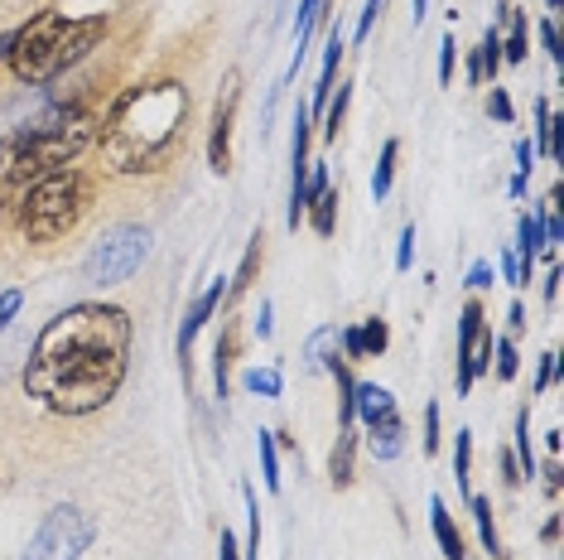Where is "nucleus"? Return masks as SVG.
I'll return each instance as SVG.
<instances>
[{
	"label": "nucleus",
	"mask_w": 564,
	"mask_h": 560,
	"mask_svg": "<svg viewBox=\"0 0 564 560\" xmlns=\"http://www.w3.org/2000/svg\"><path fill=\"white\" fill-rule=\"evenodd\" d=\"M126 367H131V314L107 300H83L40 329L20 387L44 411L83 420L117 401Z\"/></svg>",
	"instance_id": "1"
},
{
	"label": "nucleus",
	"mask_w": 564,
	"mask_h": 560,
	"mask_svg": "<svg viewBox=\"0 0 564 560\" xmlns=\"http://www.w3.org/2000/svg\"><path fill=\"white\" fill-rule=\"evenodd\" d=\"M101 160L117 174H155L188 150V87L150 78L117 93L97 131Z\"/></svg>",
	"instance_id": "2"
},
{
	"label": "nucleus",
	"mask_w": 564,
	"mask_h": 560,
	"mask_svg": "<svg viewBox=\"0 0 564 560\" xmlns=\"http://www.w3.org/2000/svg\"><path fill=\"white\" fill-rule=\"evenodd\" d=\"M97 131H101L97 111H87L83 101H73V107L58 101L44 117L15 126V131L0 140V184L24 189L54 170H68L73 160L97 146Z\"/></svg>",
	"instance_id": "3"
},
{
	"label": "nucleus",
	"mask_w": 564,
	"mask_h": 560,
	"mask_svg": "<svg viewBox=\"0 0 564 560\" xmlns=\"http://www.w3.org/2000/svg\"><path fill=\"white\" fill-rule=\"evenodd\" d=\"M107 30H111L107 10H93V15L40 10V15H30L20 30H10V49H6L10 78L24 83V87L58 83L63 73H73L101 40H107Z\"/></svg>",
	"instance_id": "4"
},
{
	"label": "nucleus",
	"mask_w": 564,
	"mask_h": 560,
	"mask_svg": "<svg viewBox=\"0 0 564 560\" xmlns=\"http://www.w3.org/2000/svg\"><path fill=\"white\" fill-rule=\"evenodd\" d=\"M97 203V180L83 170H54L44 174V180L24 184V198H20V233L30 241H40V247H48V241L68 237L73 227H78L87 218V208Z\"/></svg>",
	"instance_id": "5"
},
{
	"label": "nucleus",
	"mask_w": 564,
	"mask_h": 560,
	"mask_svg": "<svg viewBox=\"0 0 564 560\" xmlns=\"http://www.w3.org/2000/svg\"><path fill=\"white\" fill-rule=\"evenodd\" d=\"M150 257V227L140 223H117L97 237L93 257L83 261V276L87 286H121L140 271V261Z\"/></svg>",
	"instance_id": "6"
},
{
	"label": "nucleus",
	"mask_w": 564,
	"mask_h": 560,
	"mask_svg": "<svg viewBox=\"0 0 564 560\" xmlns=\"http://www.w3.org/2000/svg\"><path fill=\"white\" fill-rule=\"evenodd\" d=\"M93 537H97L93 513L63 503L40 521V531H34L30 546H24V560H83Z\"/></svg>",
	"instance_id": "7"
},
{
	"label": "nucleus",
	"mask_w": 564,
	"mask_h": 560,
	"mask_svg": "<svg viewBox=\"0 0 564 560\" xmlns=\"http://www.w3.org/2000/svg\"><path fill=\"white\" fill-rule=\"evenodd\" d=\"M352 420L371 430V454L377 460H395L405 450V420L395 411V397L377 381H357L352 391Z\"/></svg>",
	"instance_id": "8"
},
{
	"label": "nucleus",
	"mask_w": 564,
	"mask_h": 560,
	"mask_svg": "<svg viewBox=\"0 0 564 560\" xmlns=\"http://www.w3.org/2000/svg\"><path fill=\"white\" fill-rule=\"evenodd\" d=\"M482 373H492V329L482 324V304L468 300L458 314V397H468Z\"/></svg>",
	"instance_id": "9"
},
{
	"label": "nucleus",
	"mask_w": 564,
	"mask_h": 560,
	"mask_svg": "<svg viewBox=\"0 0 564 560\" xmlns=\"http://www.w3.org/2000/svg\"><path fill=\"white\" fill-rule=\"evenodd\" d=\"M237 101H241V73H227L223 93L213 107V126H208V164L217 174L232 170V121H237Z\"/></svg>",
	"instance_id": "10"
},
{
	"label": "nucleus",
	"mask_w": 564,
	"mask_h": 560,
	"mask_svg": "<svg viewBox=\"0 0 564 560\" xmlns=\"http://www.w3.org/2000/svg\"><path fill=\"white\" fill-rule=\"evenodd\" d=\"M223 300H227V286H223V280H213V286L194 300V310L184 314V329H178V358H184V363H188V348H194V338L203 334V324H208L213 314L223 310Z\"/></svg>",
	"instance_id": "11"
},
{
	"label": "nucleus",
	"mask_w": 564,
	"mask_h": 560,
	"mask_svg": "<svg viewBox=\"0 0 564 560\" xmlns=\"http://www.w3.org/2000/svg\"><path fill=\"white\" fill-rule=\"evenodd\" d=\"M545 251V227L535 213H521V223H517V276H521V286H531V271H535V257Z\"/></svg>",
	"instance_id": "12"
},
{
	"label": "nucleus",
	"mask_w": 564,
	"mask_h": 560,
	"mask_svg": "<svg viewBox=\"0 0 564 560\" xmlns=\"http://www.w3.org/2000/svg\"><path fill=\"white\" fill-rule=\"evenodd\" d=\"M338 63H343V30L328 24V44H324V68H318V87H314V111H324L333 101V78H338Z\"/></svg>",
	"instance_id": "13"
},
{
	"label": "nucleus",
	"mask_w": 564,
	"mask_h": 560,
	"mask_svg": "<svg viewBox=\"0 0 564 560\" xmlns=\"http://www.w3.org/2000/svg\"><path fill=\"white\" fill-rule=\"evenodd\" d=\"M430 527H434V541H440V551H444L448 560H464V556H468V551H464V531L454 527V517H448L444 498H430Z\"/></svg>",
	"instance_id": "14"
},
{
	"label": "nucleus",
	"mask_w": 564,
	"mask_h": 560,
	"mask_svg": "<svg viewBox=\"0 0 564 560\" xmlns=\"http://www.w3.org/2000/svg\"><path fill=\"white\" fill-rule=\"evenodd\" d=\"M318 24H324V0H300V15H294V63L290 68H300L304 63V49H310Z\"/></svg>",
	"instance_id": "15"
},
{
	"label": "nucleus",
	"mask_w": 564,
	"mask_h": 560,
	"mask_svg": "<svg viewBox=\"0 0 564 560\" xmlns=\"http://www.w3.org/2000/svg\"><path fill=\"white\" fill-rule=\"evenodd\" d=\"M352 460H357V435H352V426H348V430H338V444H333V454H328L333 488H348V483H352Z\"/></svg>",
	"instance_id": "16"
},
{
	"label": "nucleus",
	"mask_w": 564,
	"mask_h": 560,
	"mask_svg": "<svg viewBox=\"0 0 564 560\" xmlns=\"http://www.w3.org/2000/svg\"><path fill=\"white\" fill-rule=\"evenodd\" d=\"M338 189H324V194H318L314 203H310V208H304V218H310V227H314V233L318 237H333V227H338Z\"/></svg>",
	"instance_id": "17"
},
{
	"label": "nucleus",
	"mask_w": 564,
	"mask_h": 560,
	"mask_svg": "<svg viewBox=\"0 0 564 560\" xmlns=\"http://www.w3.org/2000/svg\"><path fill=\"white\" fill-rule=\"evenodd\" d=\"M232 358H237V334L227 329V334L217 338V348H213V387H217V397H227V387H232Z\"/></svg>",
	"instance_id": "18"
},
{
	"label": "nucleus",
	"mask_w": 564,
	"mask_h": 560,
	"mask_svg": "<svg viewBox=\"0 0 564 560\" xmlns=\"http://www.w3.org/2000/svg\"><path fill=\"white\" fill-rule=\"evenodd\" d=\"M395 160H401V140H387L381 146V160H377V170H371V198H387L391 194V184H395Z\"/></svg>",
	"instance_id": "19"
},
{
	"label": "nucleus",
	"mask_w": 564,
	"mask_h": 560,
	"mask_svg": "<svg viewBox=\"0 0 564 560\" xmlns=\"http://www.w3.org/2000/svg\"><path fill=\"white\" fill-rule=\"evenodd\" d=\"M507 20H511V34L502 40V63H525V54H531V49H525V44H531V30H525V10L511 6Z\"/></svg>",
	"instance_id": "20"
},
{
	"label": "nucleus",
	"mask_w": 564,
	"mask_h": 560,
	"mask_svg": "<svg viewBox=\"0 0 564 560\" xmlns=\"http://www.w3.org/2000/svg\"><path fill=\"white\" fill-rule=\"evenodd\" d=\"M261 261H265V233H256L251 247H247V257H241V271L232 276V286H227V295H241V290H251V280H256V271H261Z\"/></svg>",
	"instance_id": "21"
},
{
	"label": "nucleus",
	"mask_w": 564,
	"mask_h": 560,
	"mask_svg": "<svg viewBox=\"0 0 564 560\" xmlns=\"http://www.w3.org/2000/svg\"><path fill=\"white\" fill-rule=\"evenodd\" d=\"M387 343H391V329H387V320H362L357 324V348H362V358H381L387 353Z\"/></svg>",
	"instance_id": "22"
},
{
	"label": "nucleus",
	"mask_w": 564,
	"mask_h": 560,
	"mask_svg": "<svg viewBox=\"0 0 564 560\" xmlns=\"http://www.w3.org/2000/svg\"><path fill=\"white\" fill-rule=\"evenodd\" d=\"M256 454H261L265 493H280V450H275V430H261V435H256Z\"/></svg>",
	"instance_id": "23"
},
{
	"label": "nucleus",
	"mask_w": 564,
	"mask_h": 560,
	"mask_svg": "<svg viewBox=\"0 0 564 560\" xmlns=\"http://www.w3.org/2000/svg\"><path fill=\"white\" fill-rule=\"evenodd\" d=\"M241 387H247L251 397H265V401H275L280 391H285V377H280L275 367H251V373H241Z\"/></svg>",
	"instance_id": "24"
},
{
	"label": "nucleus",
	"mask_w": 564,
	"mask_h": 560,
	"mask_svg": "<svg viewBox=\"0 0 564 560\" xmlns=\"http://www.w3.org/2000/svg\"><path fill=\"white\" fill-rule=\"evenodd\" d=\"M468 507H473V521H478V531H482V546L492 556H507L502 537H497V527H492V498H468Z\"/></svg>",
	"instance_id": "25"
},
{
	"label": "nucleus",
	"mask_w": 564,
	"mask_h": 560,
	"mask_svg": "<svg viewBox=\"0 0 564 560\" xmlns=\"http://www.w3.org/2000/svg\"><path fill=\"white\" fill-rule=\"evenodd\" d=\"M517 469H521V478H531L535 474V450H531V411H517Z\"/></svg>",
	"instance_id": "26"
},
{
	"label": "nucleus",
	"mask_w": 564,
	"mask_h": 560,
	"mask_svg": "<svg viewBox=\"0 0 564 560\" xmlns=\"http://www.w3.org/2000/svg\"><path fill=\"white\" fill-rule=\"evenodd\" d=\"M478 68H482V83L487 78L497 83V68H502V34H497V24L482 34V44H478Z\"/></svg>",
	"instance_id": "27"
},
{
	"label": "nucleus",
	"mask_w": 564,
	"mask_h": 560,
	"mask_svg": "<svg viewBox=\"0 0 564 560\" xmlns=\"http://www.w3.org/2000/svg\"><path fill=\"white\" fill-rule=\"evenodd\" d=\"M454 478H458V488L468 493V478H473V435L468 430H458L454 435ZM473 498V493H468Z\"/></svg>",
	"instance_id": "28"
},
{
	"label": "nucleus",
	"mask_w": 564,
	"mask_h": 560,
	"mask_svg": "<svg viewBox=\"0 0 564 560\" xmlns=\"http://www.w3.org/2000/svg\"><path fill=\"white\" fill-rule=\"evenodd\" d=\"M348 97H352V87H338V101L324 107V126H318L324 140H338V126H343V117H348Z\"/></svg>",
	"instance_id": "29"
},
{
	"label": "nucleus",
	"mask_w": 564,
	"mask_h": 560,
	"mask_svg": "<svg viewBox=\"0 0 564 560\" xmlns=\"http://www.w3.org/2000/svg\"><path fill=\"white\" fill-rule=\"evenodd\" d=\"M241 503H247V521H251V531H247V560H261V507H256V488H241Z\"/></svg>",
	"instance_id": "30"
},
{
	"label": "nucleus",
	"mask_w": 564,
	"mask_h": 560,
	"mask_svg": "<svg viewBox=\"0 0 564 560\" xmlns=\"http://www.w3.org/2000/svg\"><path fill=\"white\" fill-rule=\"evenodd\" d=\"M492 358H497V377H502V381L517 377L521 353H517V343H511V338H492Z\"/></svg>",
	"instance_id": "31"
},
{
	"label": "nucleus",
	"mask_w": 564,
	"mask_h": 560,
	"mask_svg": "<svg viewBox=\"0 0 564 560\" xmlns=\"http://www.w3.org/2000/svg\"><path fill=\"white\" fill-rule=\"evenodd\" d=\"M531 170H535V150H531V140H517V180H511V198H521V194H525V180H531Z\"/></svg>",
	"instance_id": "32"
},
{
	"label": "nucleus",
	"mask_w": 564,
	"mask_h": 560,
	"mask_svg": "<svg viewBox=\"0 0 564 560\" xmlns=\"http://www.w3.org/2000/svg\"><path fill=\"white\" fill-rule=\"evenodd\" d=\"M381 10H387V0H367V6H362V15H357V30H352L357 44H367V34H371V24H377Z\"/></svg>",
	"instance_id": "33"
},
{
	"label": "nucleus",
	"mask_w": 564,
	"mask_h": 560,
	"mask_svg": "<svg viewBox=\"0 0 564 560\" xmlns=\"http://www.w3.org/2000/svg\"><path fill=\"white\" fill-rule=\"evenodd\" d=\"M454 63H458V44H454V34H444L440 40V83L444 87L454 83Z\"/></svg>",
	"instance_id": "34"
},
{
	"label": "nucleus",
	"mask_w": 564,
	"mask_h": 560,
	"mask_svg": "<svg viewBox=\"0 0 564 560\" xmlns=\"http://www.w3.org/2000/svg\"><path fill=\"white\" fill-rule=\"evenodd\" d=\"M420 444H425V454H440V406H425V435H420Z\"/></svg>",
	"instance_id": "35"
},
{
	"label": "nucleus",
	"mask_w": 564,
	"mask_h": 560,
	"mask_svg": "<svg viewBox=\"0 0 564 560\" xmlns=\"http://www.w3.org/2000/svg\"><path fill=\"white\" fill-rule=\"evenodd\" d=\"M550 131H555V117H550L545 101H535V136H541V155H550Z\"/></svg>",
	"instance_id": "36"
},
{
	"label": "nucleus",
	"mask_w": 564,
	"mask_h": 560,
	"mask_svg": "<svg viewBox=\"0 0 564 560\" xmlns=\"http://www.w3.org/2000/svg\"><path fill=\"white\" fill-rule=\"evenodd\" d=\"M415 261V227H401V247H395V271H410Z\"/></svg>",
	"instance_id": "37"
},
{
	"label": "nucleus",
	"mask_w": 564,
	"mask_h": 560,
	"mask_svg": "<svg viewBox=\"0 0 564 560\" xmlns=\"http://www.w3.org/2000/svg\"><path fill=\"white\" fill-rule=\"evenodd\" d=\"M487 111H492L497 121H511V117H517V111H511V97H507V87H497V83H492V101H487Z\"/></svg>",
	"instance_id": "38"
},
{
	"label": "nucleus",
	"mask_w": 564,
	"mask_h": 560,
	"mask_svg": "<svg viewBox=\"0 0 564 560\" xmlns=\"http://www.w3.org/2000/svg\"><path fill=\"white\" fill-rule=\"evenodd\" d=\"M20 290H6V295H0V334H6V329H10V320H15V314H20Z\"/></svg>",
	"instance_id": "39"
},
{
	"label": "nucleus",
	"mask_w": 564,
	"mask_h": 560,
	"mask_svg": "<svg viewBox=\"0 0 564 560\" xmlns=\"http://www.w3.org/2000/svg\"><path fill=\"white\" fill-rule=\"evenodd\" d=\"M541 40H545V54L560 63V58H564V49H560V24H555V20H541Z\"/></svg>",
	"instance_id": "40"
},
{
	"label": "nucleus",
	"mask_w": 564,
	"mask_h": 560,
	"mask_svg": "<svg viewBox=\"0 0 564 560\" xmlns=\"http://www.w3.org/2000/svg\"><path fill=\"white\" fill-rule=\"evenodd\" d=\"M555 367H560L555 353H541V373H535V397H541V391L550 387V381H555Z\"/></svg>",
	"instance_id": "41"
},
{
	"label": "nucleus",
	"mask_w": 564,
	"mask_h": 560,
	"mask_svg": "<svg viewBox=\"0 0 564 560\" xmlns=\"http://www.w3.org/2000/svg\"><path fill=\"white\" fill-rule=\"evenodd\" d=\"M487 286H492V266L478 261V266L468 271V290H487Z\"/></svg>",
	"instance_id": "42"
},
{
	"label": "nucleus",
	"mask_w": 564,
	"mask_h": 560,
	"mask_svg": "<svg viewBox=\"0 0 564 560\" xmlns=\"http://www.w3.org/2000/svg\"><path fill=\"white\" fill-rule=\"evenodd\" d=\"M217 560H241V551H237V537H232V531H223V537H217Z\"/></svg>",
	"instance_id": "43"
},
{
	"label": "nucleus",
	"mask_w": 564,
	"mask_h": 560,
	"mask_svg": "<svg viewBox=\"0 0 564 560\" xmlns=\"http://www.w3.org/2000/svg\"><path fill=\"white\" fill-rule=\"evenodd\" d=\"M256 334H261V338L275 334V324H271V300H261V314H256Z\"/></svg>",
	"instance_id": "44"
},
{
	"label": "nucleus",
	"mask_w": 564,
	"mask_h": 560,
	"mask_svg": "<svg viewBox=\"0 0 564 560\" xmlns=\"http://www.w3.org/2000/svg\"><path fill=\"white\" fill-rule=\"evenodd\" d=\"M502 276L511 280V286H521V276H517V251H511V247L502 251Z\"/></svg>",
	"instance_id": "45"
},
{
	"label": "nucleus",
	"mask_w": 564,
	"mask_h": 560,
	"mask_svg": "<svg viewBox=\"0 0 564 560\" xmlns=\"http://www.w3.org/2000/svg\"><path fill=\"white\" fill-rule=\"evenodd\" d=\"M507 324H511V334H521V329H525V310H521V304H511V310H507Z\"/></svg>",
	"instance_id": "46"
},
{
	"label": "nucleus",
	"mask_w": 564,
	"mask_h": 560,
	"mask_svg": "<svg viewBox=\"0 0 564 560\" xmlns=\"http://www.w3.org/2000/svg\"><path fill=\"white\" fill-rule=\"evenodd\" d=\"M502 474H507V483H521V469H517V460H511V454H502Z\"/></svg>",
	"instance_id": "47"
},
{
	"label": "nucleus",
	"mask_w": 564,
	"mask_h": 560,
	"mask_svg": "<svg viewBox=\"0 0 564 560\" xmlns=\"http://www.w3.org/2000/svg\"><path fill=\"white\" fill-rule=\"evenodd\" d=\"M560 295V271H550L545 276V300H555Z\"/></svg>",
	"instance_id": "48"
},
{
	"label": "nucleus",
	"mask_w": 564,
	"mask_h": 560,
	"mask_svg": "<svg viewBox=\"0 0 564 560\" xmlns=\"http://www.w3.org/2000/svg\"><path fill=\"white\" fill-rule=\"evenodd\" d=\"M410 10H415V20H420V15L430 10V0H410Z\"/></svg>",
	"instance_id": "49"
},
{
	"label": "nucleus",
	"mask_w": 564,
	"mask_h": 560,
	"mask_svg": "<svg viewBox=\"0 0 564 560\" xmlns=\"http://www.w3.org/2000/svg\"><path fill=\"white\" fill-rule=\"evenodd\" d=\"M545 6H550V10H560V0H545Z\"/></svg>",
	"instance_id": "50"
}]
</instances>
